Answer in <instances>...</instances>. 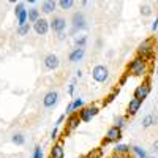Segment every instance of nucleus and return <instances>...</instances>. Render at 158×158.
<instances>
[{
	"label": "nucleus",
	"mask_w": 158,
	"mask_h": 158,
	"mask_svg": "<svg viewBox=\"0 0 158 158\" xmlns=\"http://www.w3.org/2000/svg\"><path fill=\"white\" fill-rule=\"evenodd\" d=\"M112 152H114L115 155H130L131 147L127 146V144H115L114 149H112Z\"/></svg>",
	"instance_id": "nucleus-18"
},
{
	"label": "nucleus",
	"mask_w": 158,
	"mask_h": 158,
	"mask_svg": "<svg viewBox=\"0 0 158 158\" xmlns=\"http://www.w3.org/2000/svg\"><path fill=\"white\" fill-rule=\"evenodd\" d=\"M59 65H60V60H59V57L56 54H48L44 57V67H46V70H51V71L57 70Z\"/></svg>",
	"instance_id": "nucleus-15"
},
{
	"label": "nucleus",
	"mask_w": 158,
	"mask_h": 158,
	"mask_svg": "<svg viewBox=\"0 0 158 158\" xmlns=\"http://www.w3.org/2000/svg\"><path fill=\"white\" fill-rule=\"evenodd\" d=\"M59 35V40H63L65 38V33H57Z\"/></svg>",
	"instance_id": "nucleus-40"
},
{
	"label": "nucleus",
	"mask_w": 158,
	"mask_h": 158,
	"mask_svg": "<svg viewBox=\"0 0 158 158\" xmlns=\"http://www.w3.org/2000/svg\"><path fill=\"white\" fill-rule=\"evenodd\" d=\"M49 158H65V149H63V141H57L54 142L51 152H49Z\"/></svg>",
	"instance_id": "nucleus-13"
},
{
	"label": "nucleus",
	"mask_w": 158,
	"mask_h": 158,
	"mask_svg": "<svg viewBox=\"0 0 158 158\" xmlns=\"http://www.w3.org/2000/svg\"><path fill=\"white\" fill-rule=\"evenodd\" d=\"M100 114V106H97V104H90V106H84L82 109L77 111V115L79 118H81V122L87 123L90 122L94 117H97Z\"/></svg>",
	"instance_id": "nucleus-4"
},
{
	"label": "nucleus",
	"mask_w": 158,
	"mask_h": 158,
	"mask_svg": "<svg viewBox=\"0 0 158 158\" xmlns=\"http://www.w3.org/2000/svg\"><path fill=\"white\" fill-rule=\"evenodd\" d=\"M156 74H158V65H156Z\"/></svg>",
	"instance_id": "nucleus-42"
},
{
	"label": "nucleus",
	"mask_w": 158,
	"mask_h": 158,
	"mask_svg": "<svg viewBox=\"0 0 158 158\" xmlns=\"http://www.w3.org/2000/svg\"><path fill=\"white\" fill-rule=\"evenodd\" d=\"M128 76H130V74H128V73H125V74H123V76L120 77V81H118V85H123V84L127 82V79H128Z\"/></svg>",
	"instance_id": "nucleus-36"
},
{
	"label": "nucleus",
	"mask_w": 158,
	"mask_h": 158,
	"mask_svg": "<svg viewBox=\"0 0 158 158\" xmlns=\"http://www.w3.org/2000/svg\"><path fill=\"white\" fill-rule=\"evenodd\" d=\"M65 118H67V114H62V115H60V117L57 118V122H56V127H60V125H63Z\"/></svg>",
	"instance_id": "nucleus-33"
},
{
	"label": "nucleus",
	"mask_w": 158,
	"mask_h": 158,
	"mask_svg": "<svg viewBox=\"0 0 158 158\" xmlns=\"http://www.w3.org/2000/svg\"><path fill=\"white\" fill-rule=\"evenodd\" d=\"M146 158H155V156H150V155H147V156H146Z\"/></svg>",
	"instance_id": "nucleus-41"
},
{
	"label": "nucleus",
	"mask_w": 158,
	"mask_h": 158,
	"mask_svg": "<svg viewBox=\"0 0 158 158\" xmlns=\"http://www.w3.org/2000/svg\"><path fill=\"white\" fill-rule=\"evenodd\" d=\"M150 30H152V32H156V30H158V16H156V18H155V21L152 22V25H150Z\"/></svg>",
	"instance_id": "nucleus-35"
},
{
	"label": "nucleus",
	"mask_w": 158,
	"mask_h": 158,
	"mask_svg": "<svg viewBox=\"0 0 158 158\" xmlns=\"http://www.w3.org/2000/svg\"><path fill=\"white\" fill-rule=\"evenodd\" d=\"M131 152H133L138 158H146V156H147L146 149H142L141 146H133V147H131Z\"/></svg>",
	"instance_id": "nucleus-26"
},
{
	"label": "nucleus",
	"mask_w": 158,
	"mask_h": 158,
	"mask_svg": "<svg viewBox=\"0 0 158 158\" xmlns=\"http://www.w3.org/2000/svg\"><path fill=\"white\" fill-rule=\"evenodd\" d=\"M30 29H32V25H30L29 22H27V24H24V25H19V27H18V35H19V36H25V35H29Z\"/></svg>",
	"instance_id": "nucleus-27"
},
{
	"label": "nucleus",
	"mask_w": 158,
	"mask_h": 158,
	"mask_svg": "<svg viewBox=\"0 0 158 158\" xmlns=\"http://www.w3.org/2000/svg\"><path fill=\"white\" fill-rule=\"evenodd\" d=\"M122 139V130L120 128H117L115 125H112L109 130H108V133L106 136L103 138L101 141V146H108V144H118V141Z\"/></svg>",
	"instance_id": "nucleus-7"
},
{
	"label": "nucleus",
	"mask_w": 158,
	"mask_h": 158,
	"mask_svg": "<svg viewBox=\"0 0 158 158\" xmlns=\"http://www.w3.org/2000/svg\"><path fill=\"white\" fill-rule=\"evenodd\" d=\"M87 29V19L84 16V13L82 11H77L73 15L71 18V30L70 33H76V32H81V30H85Z\"/></svg>",
	"instance_id": "nucleus-3"
},
{
	"label": "nucleus",
	"mask_w": 158,
	"mask_h": 158,
	"mask_svg": "<svg viewBox=\"0 0 158 158\" xmlns=\"http://www.w3.org/2000/svg\"><path fill=\"white\" fill-rule=\"evenodd\" d=\"M127 123H128V115L125 114V115H117L115 118H114V125L117 127V128H120V130H123L125 127H127Z\"/></svg>",
	"instance_id": "nucleus-21"
},
{
	"label": "nucleus",
	"mask_w": 158,
	"mask_h": 158,
	"mask_svg": "<svg viewBox=\"0 0 158 158\" xmlns=\"http://www.w3.org/2000/svg\"><path fill=\"white\" fill-rule=\"evenodd\" d=\"M92 77H94L95 82H106L109 79V68L106 67V65H95L94 68H92Z\"/></svg>",
	"instance_id": "nucleus-5"
},
{
	"label": "nucleus",
	"mask_w": 158,
	"mask_h": 158,
	"mask_svg": "<svg viewBox=\"0 0 158 158\" xmlns=\"http://www.w3.org/2000/svg\"><path fill=\"white\" fill-rule=\"evenodd\" d=\"M32 29L35 30L36 35H48V32L51 30V25H49V21L46 18H40L33 25H32Z\"/></svg>",
	"instance_id": "nucleus-11"
},
{
	"label": "nucleus",
	"mask_w": 158,
	"mask_h": 158,
	"mask_svg": "<svg viewBox=\"0 0 158 158\" xmlns=\"http://www.w3.org/2000/svg\"><path fill=\"white\" fill-rule=\"evenodd\" d=\"M11 142H13V144H16V146H24L25 136H24L22 133H16V135H13V136H11Z\"/></svg>",
	"instance_id": "nucleus-25"
},
{
	"label": "nucleus",
	"mask_w": 158,
	"mask_h": 158,
	"mask_svg": "<svg viewBox=\"0 0 158 158\" xmlns=\"http://www.w3.org/2000/svg\"><path fill=\"white\" fill-rule=\"evenodd\" d=\"M27 13H29V24H30V22H32V24H35L40 18H41V11H40L36 6L29 8V10H27Z\"/></svg>",
	"instance_id": "nucleus-19"
},
{
	"label": "nucleus",
	"mask_w": 158,
	"mask_h": 158,
	"mask_svg": "<svg viewBox=\"0 0 158 158\" xmlns=\"http://www.w3.org/2000/svg\"><path fill=\"white\" fill-rule=\"evenodd\" d=\"M74 89H76V81H73V82L68 85V95H70V97L74 94Z\"/></svg>",
	"instance_id": "nucleus-34"
},
{
	"label": "nucleus",
	"mask_w": 158,
	"mask_h": 158,
	"mask_svg": "<svg viewBox=\"0 0 158 158\" xmlns=\"http://www.w3.org/2000/svg\"><path fill=\"white\" fill-rule=\"evenodd\" d=\"M76 77H82V71H81V70L76 71Z\"/></svg>",
	"instance_id": "nucleus-39"
},
{
	"label": "nucleus",
	"mask_w": 158,
	"mask_h": 158,
	"mask_svg": "<svg viewBox=\"0 0 158 158\" xmlns=\"http://www.w3.org/2000/svg\"><path fill=\"white\" fill-rule=\"evenodd\" d=\"M32 158H43V149L40 147V146H35L33 153H32Z\"/></svg>",
	"instance_id": "nucleus-31"
},
{
	"label": "nucleus",
	"mask_w": 158,
	"mask_h": 158,
	"mask_svg": "<svg viewBox=\"0 0 158 158\" xmlns=\"http://www.w3.org/2000/svg\"><path fill=\"white\" fill-rule=\"evenodd\" d=\"M49 25H51V30L52 32L63 33L65 29H67V19L62 18V16H54V18L49 21Z\"/></svg>",
	"instance_id": "nucleus-10"
},
{
	"label": "nucleus",
	"mask_w": 158,
	"mask_h": 158,
	"mask_svg": "<svg viewBox=\"0 0 158 158\" xmlns=\"http://www.w3.org/2000/svg\"><path fill=\"white\" fill-rule=\"evenodd\" d=\"M101 156H103V149H101V147L92 149L89 153L84 155V158H101Z\"/></svg>",
	"instance_id": "nucleus-24"
},
{
	"label": "nucleus",
	"mask_w": 158,
	"mask_h": 158,
	"mask_svg": "<svg viewBox=\"0 0 158 158\" xmlns=\"http://www.w3.org/2000/svg\"><path fill=\"white\" fill-rule=\"evenodd\" d=\"M51 139H52V141H57V139H59V127H56L54 130H52V133H51Z\"/></svg>",
	"instance_id": "nucleus-32"
},
{
	"label": "nucleus",
	"mask_w": 158,
	"mask_h": 158,
	"mask_svg": "<svg viewBox=\"0 0 158 158\" xmlns=\"http://www.w3.org/2000/svg\"><path fill=\"white\" fill-rule=\"evenodd\" d=\"M141 15L144 16V18H147V16H150L152 15V6L150 5H147V3H144V5H141Z\"/></svg>",
	"instance_id": "nucleus-29"
},
{
	"label": "nucleus",
	"mask_w": 158,
	"mask_h": 158,
	"mask_svg": "<svg viewBox=\"0 0 158 158\" xmlns=\"http://www.w3.org/2000/svg\"><path fill=\"white\" fill-rule=\"evenodd\" d=\"M150 90H152L150 79H149V77H146V79L142 81V84H139V85L135 89V92H133V98H138V100L144 101V100H146V98L149 97Z\"/></svg>",
	"instance_id": "nucleus-6"
},
{
	"label": "nucleus",
	"mask_w": 158,
	"mask_h": 158,
	"mask_svg": "<svg viewBox=\"0 0 158 158\" xmlns=\"http://www.w3.org/2000/svg\"><path fill=\"white\" fill-rule=\"evenodd\" d=\"M73 5H74L73 0H59L57 2V6H60L62 10H70Z\"/></svg>",
	"instance_id": "nucleus-28"
},
{
	"label": "nucleus",
	"mask_w": 158,
	"mask_h": 158,
	"mask_svg": "<svg viewBox=\"0 0 158 158\" xmlns=\"http://www.w3.org/2000/svg\"><path fill=\"white\" fill-rule=\"evenodd\" d=\"M81 123H82V122H81V118H79L77 112H74V114H70V115H67V123H65L63 136H67L68 133H71V131L77 130V128H79V125H81Z\"/></svg>",
	"instance_id": "nucleus-8"
},
{
	"label": "nucleus",
	"mask_w": 158,
	"mask_h": 158,
	"mask_svg": "<svg viewBox=\"0 0 158 158\" xmlns=\"http://www.w3.org/2000/svg\"><path fill=\"white\" fill-rule=\"evenodd\" d=\"M85 106V103H84V100L82 98H74L73 101H71V108H73V112H77L79 109H82Z\"/></svg>",
	"instance_id": "nucleus-23"
},
{
	"label": "nucleus",
	"mask_w": 158,
	"mask_h": 158,
	"mask_svg": "<svg viewBox=\"0 0 158 158\" xmlns=\"http://www.w3.org/2000/svg\"><path fill=\"white\" fill-rule=\"evenodd\" d=\"M57 8V2L56 0H44V2L41 3V11L44 13V15H51V13H54Z\"/></svg>",
	"instance_id": "nucleus-17"
},
{
	"label": "nucleus",
	"mask_w": 158,
	"mask_h": 158,
	"mask_svg": "<svg viewBox=\"0 0 158 158\" xmlns=\"http://www.w3.org/2000/svg\"><path fill=\"white\" fill-rule=\"evenodd\" d=\"M136 56L146 59L147 62H149L150 59H153V56H155V38H153V36H149V38H146V40H142V41L138 44V48H136Z\"/></svg>",
	"instance_id": "nucleus-2"
},
{
	"label": "nucleus",
	"mask_w": 158,
	"mask_h": 158,
	"mask_svg": "<svg viewBox=\"0 0 158 158\" xmlns=\"http://www.w3.org/2000/svg\"><path fill=\"white\" fill-rule=\"evenodd\" d=\"M153 152H158V141H155L153 144Z\"/></svg>",
	"instance_id": "nucleus-38"
},
{
	"label": "nucleus",
	"mask_w": 158,
	"mask_h": 158,
	"mask_svg": "<svg viewBox=\"0 0 158 158\" xmlns=\"http://www.w3.org/2000/svg\"><path fill=\"white\" fill-rule=\"evenodd\" d=\"M84 54H85V49H84V48H74L70 54H68V60H70L71 63L79 62V60H82Z\"/></svg>",
	"instance_id": "nucleus-16"
},
{
	"label": "nucleus",
	"mask_w": 158,
	"mask_h": 158,
	"mask_svg": "<svg viewBox=\"0 0 158 158\" xmlns=\"http://www.w3.org/2000/svg\"><path fill=\"white\" fill-rule=\"evenodd\" d=\"M15 16L18 19V27L29 22V13H27V8H25L24 2L16 3V6H15Z\"/></svg>",
	"instance_id": "nucleus-9"
},
{
	"label": "nucleus",
	"mask_w": 158,
	"mask_h": 158,
	"mask_svg": "<svg viewBox=\"0 0 158 158\" xmlns=\"http://www.w3.org/2000/svg\"><path fill=\"white\" fill-rule=\"evenodd\" d=\"M109 158H130V155H115V153H112Z\"/></svg>",
	"instance_id": "nucleus-37"
},
{
	"label": "nucleus",
	"mask_w": 158,
	"mask_h": 158,
	"mask_svg": "<svg viewBox=\"0 0 158 158\" xmlns=\"http://www.w3.org/2000/svg\"><path fill=\"white\" fill-rule=\"evenodd\" d=\"M74 44H76V48H84V49H85V44H87V36H85V35H81L79 38H76Z\"/></svg>",
	"instance_id": "nucleus-30"
},
{
	"label": "nucleus",
	"mask_w": 158,
	"mask_h": 158,
	"mask_svg": "<svg viewBox=\"0 0 158 158\" xmlns=\"http://www.w3.org/2000/svg\"><path fill=\"white\" fill-rule=\"evenodd\" d=\"M149 62L146 59H142L139 56H136L135 59H131L130 63L127 65V73L131 76H136V77H146L149 73Z\"/></svg>",
	"instance_id": "nucleus-1"
},
{
	"label": "nucleus",
	"mask_w": 158,
	"mask_h": 158,
	"mask_svg": "<svg viewBox=\"0 0 158 158\" xmlns=\"http://www.w3.org/2000/svg\"><path fill=\"white\" fill-rule=\"evenodd\" d=\"M57 101H59V94L56 90H51L43 97V106L46 109H52L57 104Z\"/></svg>",
	"instance_id": "nucleus-12"
},
{
	"label": "nucleus",
	"mask_w": 158,
	"mask_h": 158,
	"mask_svg": "<svg viewBox=\"0 0 158 158\" xmlns=\"http://www.w3.org/2000/svg\"><path fill=\"white\" fill-rule=\"evenodd\" d=\"M118 94H120V87H114V89L111 90V94H109L106 98H104V101H103V106H108L109 103H112V101L117 98V95H118Z\"/></svg>",
	"instance_id": "nucleus-20"
},
{
	"label": "nucleus",
	"mask_w": 158,
	"mask_h": 158,
	"mask_svg": "<svg viewBox=\"0 0 158 158\" xmlns=\"http://www.w3.org/2000/svg\"><path fill=\"white\" fill-rule=\"evenodd\" d=\"M141 106H142V101H141V100H138V98H131L130 103H128V106H127V115H128V117L136 115L138 111L141 109Z\"/></svg>",
	"instance_id": "nucleus-14"
},
{
	"label": "nucleus",
	"mask_w": 158,
	"mask_h": 158,
	"mask_svg": "<svg viewBox=\"0 0 158 158\" xmlns=\"http://www.w3.org/2000/svg\"><path fill=\"white\" fill-rule=\"evenodd\" d=\"M155 115L153 114H147V115H144L142 117V128H149V127H152V125H155Z\"/></svg>",
	"instance_id": "nucleus-22"
}]
</instances>
